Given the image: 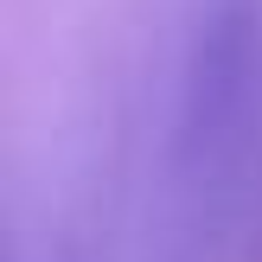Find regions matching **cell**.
<instances>
[{
	"instance_id": "6da1fadb",
	"label": "cell",
	"mask_w": 262,
	"mask_h": 262,
	"mask_svg": "<svg viewBox=\"0 0 262 262\" xmlns=\"http://www.w3.org/2000/svg\"><path fill=\"white\" fill-rule=\"evenodd\" d=\"M256 83V7L250 0H224L205 19L199 51H192L186 77V141H217V128L237 122Z\"/></svg>"
}]
</instances>
